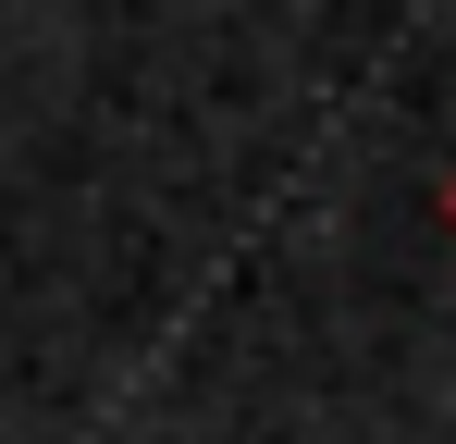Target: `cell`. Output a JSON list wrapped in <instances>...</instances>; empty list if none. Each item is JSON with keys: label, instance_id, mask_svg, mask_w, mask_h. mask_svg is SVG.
<instances>
[{"label": "cell", "instance_id": "obj_1", "mask_svg": "<svg viewBox=\"0 0 456 444\" xmlns=\"http://www.w3.org/2000/svg\"><path fill=\"white\" fill-rule=\"evenodd\" d=\"M444 222H456V173H444Z\"/></svg>", "mask_w": 456, "mask_h": 444}]
</instances>
